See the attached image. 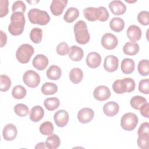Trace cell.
Here are the masks:
<instances>
[{"label":"cell","mask_w":149,"mask_h":149,"mask_svg":"<svg viewBox=\"0 0 149 149\" xmlns=\"http://www.w3.org/2000/svg\"><path fill=\"white\" fill-rule=\"evenodd\" d=\"M45 146L48 149H55L59 147L61 140L56 134H51L48 136L45 141Z\"/></svg>","instance_id":"cell-26"},{"label":"cell","mask_w":149,"mask_h":149,"mask_svg":"<svg viewBox=\"0 0 149 149\" xmlns=\"http://www.w3.org/2000/svg\"><path fill=\"white\" fill-rule=\"evenodd\" d=\"M8 5L9 1L8 0H0V7H1V13L0 17H2L5 16L8 13Z\"/></svg>","instance_id":"cell-45"},{"label":"cell","mask_w":149,"mask_h":149,"mask_svg":"<svg viewBox=\"0 0 149 149\" xmlns=\"http://www.w3.org/2000/svg\"><path fill=\"white\" fill-rule=\"evenodd\" d=\"M54 127L53 124L49 121H45L41 124L39 127L40 133L45 136L51 135L53 133Z\"/></svg>","instance_id":"cell-33"},{"label":"cell","mask_w":149,"mask_h":149,"mask_svg":"<svg viewBox=\"0 0 149 149\" xmlns=\"http://www.w3.org/2000/svg\"><path fill=\"white\" fill-rule=\"evenodd\" d=\"M137 70L140 74L147 76L149 74V63L148 59L141 60L137 65Z\"/></svg>","instance_id":"cell-35"},{"label":"cell","mask_w":149,"mask_h":149,"mask_svg":"<svg viewBox=\"0 0 149 149\" xmlns=\"http://www.w3.org/2000/svg\"><path fill=\"white\" fill-rule=\"evenodd\" d=\"M94 116V111L90 108L81 109L77 113V119L81 123H87L91 122Z\"/></svg>","instance_id":"cell-11"},{"label":"cell","mask_w":149,"mask_h":149,"mask_svg":"<svg viewBox=\"0 0 149 149\" xmlns=\"http://www.w3.org/2000/svg\"><path fill=\"white\" fill-rule=\"evenodd\" d=\"M34 53V49L32 45L29 44H23L17 48L16 52V57L21 63H27Z\"/></svg>","instance_id":"cell-4"},{"label":"cell","mask_w":149,"mask_h":149,"mask_svg":"<svg viewBox=\"0 0 149 149\" xmlns=\"http://www.w3.org/2000/svg\"><path fill=\"white\" fill-rule=\"evenodd\" d=\"M44 115V109L40 105L33 107L30 112V119L34 122H39Z\"/></svg>","instance_id":"cell-20"},{"label":"cell","mask_w":149,"mask_h":149,"mask_svg":"<svg viewBox=\"0 0 149 149\" xmlns=\"http://www.w3.org/2000/svg\"><path fill=\"white\" fill-rule=\"evenodd\" d=\"M69 47L66 42H61L56 47V52L60 55H65L69 53Z\"/></svg>","instance_id":"cell-43"},{"label":"cell","mask_w":149,"mask_h":149,"mask_svg":"<svg viewBox=\"0 0 149 149\" xmlns=\"http://www.w3.org/2000/svg\"><path fill=\"white\" fill-rule=\"evenodd\" d=\"M41 91L44 95H52L57 92L58 86L54 83L46 82L42 86Z\"/></svg>","instance_id":"cell-31"},{"label":"cell","mask_w":149,"mask_h":149,"mask_svg":"<svg viewBox=\"0 0 149 149\" xmlns=\"http://www.w3.org/2000/svg\"><path fill=\"white\" fill-rule=\"evenodd\" d=\"M26 9V5L22 1H16L14 2L12 6V10L13 13L16 12H20L24 13L25 12Z\"/></svg>","instance_id":"cell-41"},{"label":"cell","mask_w":149,"mask_h":149,"mask_svg":"<svg viewBox=\"0 0 149 149\" xmlns=\"http://www.w3.org/2000/svg\"><path fill=\"white\" fill-rule=\"evenodd\" d=\"M120 68L124 74H130L135 68V63L132 59L125 58L122 61Z\"/></svg>","instance_id":"cell-22"},{"label":"cell","mask_w":149,"mask_h":149,"mask_svg":"<svg viewBox=\"0 0 149 149\" xmlns=\"http://www.w3.org/2000/svg\"><path fill=\"white\" fill-rule=\"evenodd\" d=\"M79 16V10L74 7H70L69 8L64 16L63 19L67 23H72L74 22Z\"/></svg>","instance_id":"cell-27"},{"label":"cell","mask_w":149,"mask_h":149,"mask_svg":"<svg viewBox=\"0 0 149 149\" xmlns=\"http://www.w3.org/2000/svg\"><path fill=\"white\" fill-rule=\"evenodd\" d=\"M127 37L132 41L136 42L139 40L141 37V30L139 27L132 24L129 26L127 31Z\"/></svg>","instance_id":"cell-17"},{"label":"cell","mask_w":149,"mask_h":149,"mask_svg":"<svg viewBox=\"0 0 149 149\" xmlns=\"http://www.w3.org/2000/svg\"><path fill=\"white\" fill-rule=\"evenodd\" d=\"M93 95L97 100L102 101L108 100L111 96L109 88L105 86H98L94 90Z\"/></svg>","instance_id":"cell-8"},{"label":"cell","mask_w":149,"mask_h":149,"mask_svg":"<svg viewBox=\"0 0 149 149\" xmlns=\"http://www.w3.org/2000/svg\"><path fill=\"white\" fill-rule=\"evenodd\" d=\"M125 79L127 84V87H128L127 93L132 92L135 89V87H136L135 81H134V80L133 79H132L130 77H126Z\"/></svg>","instance_id":"cell-48"},{"label":"cell","mask_w":149,"mask_h":149,"mask_svg":"<svg viewBox=\"0 0 149 149\" xmlns=\"http://www.w3.org/2000/svg\"><path fill=\"white\" fill-rule=\"evenodd\" d=\"M137 143L140 148L148 149L149 147V135L138 136Z\"/></svg>","instance_id":"cell-40"},{"label":"cell","mask_w":149,"mask_h":149,"mask_svg":"<svg viewBox=\"0 0 149 149\" xmlns=\"http://www.w3.org/2000/svg\"><path fill=\"white\" fill-rule=\"evenodd\" d=\"M17 130L15 125L8 123L5 126L2 130L3 138L6 141H12L14 140L17 136Z\"/></svg>","instance_id":"cell-13"},{"label":"cell","mask_w":149,"mask_h":149,"mask_svg":"<svg viewBox=\"0 0 149 149\" xmlns=\"http://www.w3.org/2000/svg\"><path fill=\"white\" fill-rule=\"evenodd\" d=\"M45 145V144L44 142H40L35 146V148H45L46 147Z\"/></svg>","instance_id":"cell-50"},{"label":"cell","mask_w":149,"mask_h":149,"mask_svg":"<svg viewBox=\"0 0 149 149\" xmlns=\"http://www.w3.org/2000/svg\"><path fill=\"white\" fill-rule=\"evenodd\" d=\"M26 20L23 13L14 12L10 16V23L8 26L9 32L13 36H19L24 31Z\"/></svg>","instance_id":"cell-1"},{"label":"cell","mask_w":149,"mask_h":149,"mask_svg":"<svg viewBox=\"0 0 149 149\" xmlns=\"http://www.w3.org/2000/svg\"><path fill=\"white\" fill-rule=\"evenodd\" d=\"M109 8L115 15H123L126 10V6L119 0L111 1L109 3Z\"/></svg>","instance_id":"cell-14"},{"label":"cell","mask_w":149,"mask_h":149,"mask_svg":"<svg viewBox=\"0 0 149 149\" xmlns=\"http://www.w3.org/2000/svg\"><path fill=\"white\" fill-rule=\"evenodd\" d=\"M118 58L113 55L107 56L104 61V68L108 72H113L118 68Z\"/></svg>","instance_id":"cell-9"},{"label":"cell","mask_w":149,"mask_h":149,"mask_svg":"<svg viewBox=\"0 0 149 149\" xmlns=\"http://www.w3.org/2000/svg\"><path fill=\"white\" fill-rule=\"evenodd\" d=\"M119 111L118 104L115 101H109L105 103L103 107L104 113L109 117L114 116Z\"/></svg>","instance_id":"cell-18"},{"label":"cell","mask_w":149,"mask_h":149,"mask_svg":"<svg viewBox=\"0 0 149 149\" xmlns=\"http://www.w3.org/2000/svg\"><path fill=\"white\" fill-rule=\"evenodd\" d=\"M49 63L48 58L43 54L37 55L33 59V66L38 70H44Z\"/></svg>","instance_id":"cell-16"},{"label":"cell","mask_w":149,"mask_h":149,"mask_svg":"<svg viewBox=\"0 0 149 149\" xmlns=\"http://www.w3.org/2000/svg\"><path fill=\"white\" fill-rule=\"evenodd\" d=\"M149 127V123L147 122H143L142 123L138 130H137V134H138V136H146V135H149L148 133V129Z\"/></svg>","instance_id":"cell-46"},{"label":"cell","mask_w":149,"mask_h":149,"mask_svg":"<svg viewBox=\"0 0 149 149\" xmlns=\"http://www.w3.org/2000/svg\"><path fill=\"white\" fill-rule=\"evenodd\" d=\"M70 80L74 84L79 83L83 79V73L81 69L74 68L71 69L69 74Z\"/></svg>","instance_id":"cell-25"},{"label":"cell","mask_w":149,"mask_h":149,"mask_svg":"<svg viewBox=\"0 0 149 149\" xmlns=\"http://www.w3.org/2000/svg\"><path fill=\"white\" fill-rule=\"evenodd\" d=\"M109 16V13L105 7H98V20L101 22H105L108 19Z\"/></svg>","instance_id":"cell-44"},{"label":"cell","mask_w":149,"mask_h":149,"mask_svg":"<svg viewBox=\"0 0 149 149\" xmlns=\"http://www.w3.org/2000/svg\"><path fill=\"white\" fill-rule=\"evenodd\" d=\"M69 116L68 112L64 109H60L56 111L54 116L55 124L59 127L65 126L69 121Z\"/></svg>","instance_id":"cell-10"},{"label":"cell","mask_w":149,"mask_h":149,"mask_svg":"<svg viewBox=\"0 0 149 149\" xmlns=\"http://www.w3.org/2000/svg\"><path fill=\"white\" fill-rule=\"evenodd\" d=\"M24 84L31 88L37 87L40 83V76L38 73L33 70L26 71L23 76Z\"/></svg>","instance_id":"cell-6"},{"label":"cell","mask_w":149,"mask_h":149,"mask_svg":"<svg viewBox=\"0 0 149 149\" xmlns=\"http://www.w3.org/2000/svg\"><path fill=\"white\" fill-rule=\"evenodd\" d=\"M11 86L10 79L5 74L1 75L0 90L2 92L7 91Z\"/></svg>","instance_id":"cell-38"},{"label":"cell","mask_w":149,"mask_h":149,"mask_svg":"<svg viewBox=\"0 0 149 149\" xmlns=\"http://www.w3.org/2000/svg\"><path fill=\"white\" fill-rule=\"evenodd\" d=\"M109 26L112 30L115 32H120L125 27V22L120 17H114L110 20Z\"/></svg>","instance_id":"cell-29"},{"label":"cell","mask_w":149,"mask_h":149,"mask_svg":"<svg viewBox=\"0 0 149 149\" xmlns=\"http://www.w3.org/2000/svg\"><path fill=\"white\" fill-rule=\"evenodd\" d=\"M85 18L88 21L94 22L98 18V8L88 7L83 10Z\"/></svg>","instance_id":"cell-28"},{"label":"cell","mask_w":149,"mask_h":149,"mask_svg":"<svg viewBox=\"0 0 149 149\" xmlns=\"http://www.w3.org/2000/svg\"><path fill=\"white\" fill-rule=\"evenodd\" d=\"M137 116L132 112L125 113L120 120V126L126 131H132L135 129L138 123Z\"/></svg>","instance_id":"cell-5"},{"label":"cell","mask_w":149,"mask_h":149,"mask_svg":"<svg viewBox=\"0 0 149 149\" xmlns=\"http://www.w3.org/2000/svg\"><path fill=\"white\" fill-rule=\"evenodd\" d=\"M112 88L114 92L118 94H121L125 92H127L128 87L125 79L123 78L122 80H115L113 83Z\"/></svg>","instance_id":"cell-21"},{"label":"cell","mask_w":149,"mask_h":149,"mask_svg":"<svg viewBox=\"0 0 149 149\" xmlns=\"http://www.w3.org/2000/svg\"><path fill=\"white\" fill-rule=\"evenodd\" d=\"M68 2V1L66 0H53L50 5V10L53 15H61Z\"/></svg>","instance_id":"cell-12"},{"label":"cell","mask_w":149,"mask_h":149,"mask_svg":"<svg viewBox=\"0 0 149 149\" xmlns=\"http://www.w3.org/2000/svg\"><path fill=\"white\" fill-rule=\"evenodd\" d=\"M147 102V100L140 95H136L133 97L130 100V105L132 107L135 109L138 110L140 107L144 104Z\"/></svg>","instance_id":"cell-36"},{"label":"cell","mask_w":149,"mask_h":149,"mask_svg":"<svg viewBox=\"0 0 149 149\" xmlns=\"http://www.w3.org/2000/svg\"><path fill=\"white\" fill-rule=\"evenodd\" d=\"M14 112L20 117L26 116L29 112V108L23 104H17L14 107Z\"/></svg>","instance_id":"cell-37"},{"label":"cell","mask_w":149,"mask_h":149,"mask_svg":"<svg viewBox=\"0 0 149 149\" xmlns=\"http://www.w3.org/2000/svg\"><path fill=\"white\" fill-rule=\"evenodd\" d=\"M30 38L34 43L39 44L42 40V30L37 27L33 28L30 33Z\"/></svg>","instance_id":"cell-34"},{"label":"cell","mask_w":149,"mask_h":149,"mask_svg":"<svg viewBox=\"0 0 149 149\" xmlns=\"http://www.w3.org/2000/svg\"><path fill=\"white\" fill-rule=\"evenodd\" d=\"M148 109H149V104L147 102L143 104L139 109L142 116H143L146 118H148Z\"/></svg>","instance_id":"cell-47"},{"label":"cell","mask_w":149,"mask_h":149,"mask_svg":"<svg viewBox=\"0 0 149 149\" xmlns=\"http://www.w3.org/2000/svg\"><path fill=\"white\" fill-rule=\"evenodd\" d=\"M46 74L49 79L56 80L61 77L62 74V70L58 66L52 65L50 66L47 69Z\"/></svg>","instance_id":"cell-24"},{"label":"cell","mask_w":149,"mask_h":149,"mask_svg":"<svg viewBox=\"0 0 149 149\" xmlns=\"http://www.w3.org/2000/svg\"><path fill=\"white\" fill-rule=\"evenodd\" d=\"M69 57L70 59L75 62L80 61L84 56V52L81 48L77 45H72L70 47L69 51Z\"/></svg>","instance_id":"cell-19"},{"label":"cell","mask_w":149,"mask_h":149,"mask_svg":"<svg viewBox=\"0 0 149 149\" xmlns=\"http://www.w3.org/2000/svg\"><path fill=\"white\" fill-rule=\"evenodd\" d=\"M27 16L30 22L34 24L44 26L50 21V16L48 12L37 8L31 9Z\"/></svg>","instance_id":"cell-3"},{"label":"cell","mask_w":149,"mask_h":149,"mask_svg":"<svg viewBox=\"0 0 149 149\" xmlns=\"http://www.w3.org/2000/svg\"><path fill=\"white\" fill-rule=\"evenodd\" d=\"M138 22L143 26L149 24V12L146 10H143L137 15Z\"/></svg>","instance_id":"cell-39"},{"label":"cell","mask_w":149,"mask_h":149,"mask_svg":"<svg viewBox=\"0 0 149 149\" xmlns=\"http://www.w3.org/2000/svg\"><path fill=\"white\" fill-rule=\"evenodd\" d=\"M27 94L26 88L22 85H17L15 86L12 91V95L15 99L20 100L23 98Z\"/></svg>","instance_id":"cell-32"},{"label":"cell","mask_w":149,"mask_h":149,"mask_svg":"<svg viewBox=\"0 0 149 149\" xmlns=\"http://www.w3.org/2000/svg\"><path fill=\"white\" fill-rule=\"evenodd\" d=\"M101 42L104 48L111 50L115 48L118 45V40L114 34L110 33H107L102 36Z\"/></svg>","instance_id":"cell-7"},{"label":"cell","mask_w":149,"mask_h":149,"mask_svg":"<svg viewBox=\"0 0 149 149\" xmlns=\"http://www.w3.org/2000/svg\"><path fill=\"white\" fill-rule=\"evenodd\" d=\"M60 105L59 100L56 97H50L46 98L44 101V105L45 108L50 111L57 109Z\"/></svg>","instance_id":"cell-30"},{"label":"cell","mask_w":149,"mask_h":149,"mask_svg":"<svg viewBox=\"0 0 149 149\" xmlns=\"http://www.w3.org/2000/svg\"><path fill=\"white\" fill-rule=\"evenodd\" d=\"M123 51L126 55H134L139 51V45L136 42H127L123 47Z\"/></svg>","instance_id":"cell-23"},{"label":"cell","mask_w":149,"mask_h":149,"mask_svg":"<svg viewBox=\"0 0 149 149\" xmlns=\"http://www.w3.org/2000/svg\"><path fill=\"white\" fill-rule=\"evenodd\" d=\"M139 91L145 94L149 93V79H142L139 83Z\"/></svg>","instance_id":"cell-42"},{"label":"cell","mask_w":149,"mask_h":149,"mask_svg":"<svg viewBox=\"0 0 149 149\" xmlns=\"http://www.w3.org/2000/svg\"><path fill=\"white\" fill-rule=\"evenodd\" d=\"M0 41H1V47H3L7 42V36L5 33L2 30L0 31Z\"/></svg>","instance_id":"cell-49"},{"label":"cell","mask_w":149,"mask_h":149,"mask_svg":"<svg viewBox=\"0 0 149 149\" xmlns=\"http://www.w3.org/2000/svg\"><path fill=\"white\" fill-rule=\"evenodd\" d=\"M76 42L80 44H86L90 40V34L88 33L87 26L83 20L77 22L73 28Z\"/></svg>","instance_id":"cell-2"},{"label":"cell","mask_w":149,"mask_h":149,"mask_svg":"<svg viewBox=\"0 0 149 149\" xmlns=\"http://www.w3.org/2000/svg\"><path fill=\"white\" fill-rule=\"evenodd\" d=\"M86 61L88 67L95 69L100 65L101 62V56L98 52H91L87 55Z\"/></svg>","instance_id":"cell-15"}]
</instances>
